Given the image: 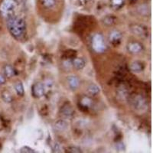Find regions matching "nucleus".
<instances>
[{
	"mask_svg": "<svg viewBox=\"0 0 153 153\" xmlns=\"http://www.w3.org/2000/svg\"><path fill=\"white\" fill-rule=\"evenodd\" d=\"M68 83L70 88L73 90V91L76 90L79 87V86H80V80H79L78 77L76 76H68Z\"/></svg>",
	"mask_w": 153,
	"mask_h": 153,
	"instance_id": "6e6552de",
	"label": "nucleus"
},
{
	"mask_svg": "<svg viewBox=\"0 0 153 153\" xmlns=\"http://www.w3.org/2000/svg\"><path fill=\"white\" fill-rule=\"evenodd\" d=\"M7 28L13 38L20 39L26 32V23L22 18L13 16L7 19Z\"/></svg>",
	"mask_w": 153,
	"mask_h": 153,
	"instance_id": "f257e3e1",
	"label": "nucleus"
},
{
	"mask_svg": "<svg viewBox=\"0 0 153 153\" xmlns=\"http://www.w3.org/2000/svg\"><path fill=\"white\" fill-rule=\"evenodd\" d=\"M100 87H98L97 85H96V84H90L87 87V92L90 95L92 96H96L98 94L100 93Z\"/></svg>",
	"mask_w": 153,
	"mask_h": 153,
	"instance_id": "2eb2a0df",
	"label": "nucleus"
},
{
	"mask_svg": "<svg viewBox=\"0 0 153 153\" xmlns=\"http://www.w3.org/2000/svg\"><path fill=\"white\" fill-rule=\"evenodd\" d=\"M31 93L35 98H40L45 94V87L42 83H35L31 88Z\"/></svg>",
	"mask_w": 153,
	"mask_h": 153,
	"instance_id": "20e7f679",
	"label": "nucleus"
},
{
	"mask_svg": "<svg viewBox=\"0 0 153 153\" xmlns=\"http://www.w3.org/2000/svg\"><path fill=\"white\" fill-rule=\"evenodd\" d=\"M6 80V77L4 74H0V84H4Z\"/></svg>",
	"mask_w": 153,
	"mask_h": 153,
	"instance_id": "5701e85b",
	"label": "nucleus"
},
{
	"mask_svg": "<svg viewBox=\"0 0 153 153\" xmlns=\"http://www.w3.org/2000/svg\"><path fill=\"white\" fill-rule=\"evenodd\" d=\"M143 45L137 42H130L127 45V50L129 51V52L131 54H139L143 51Z\"/></svg>",
	"mask_w": 153,
	"mask_h": 153,
	"instance_id": "39448f33",
	"label": "nucleus"
},
{
	"mask_svg": "<svg viewBox=\"0 0 153 153\" xmlns=\"http://www.w3.org/2000/svg\"><path fill=\"white\" fill-rule=\"evenodd\" d=\"M86 62L81 57H75L72 60V66L76 70H82L85 67Z\"/></svg>",
	"mask_w": 153,
	"mask_h": 153,
	"instance_id": "1a4fd4ad",
	"label": "nucleus"
},
{
	"mask_svg": "<svg viewBox=\"0 0 153 153\" xmlns=\"http://www.w3.org/2000/svg\"><path fill=\"white\" fill-rule=\"evenodd\" d=\"M121 39H122V35L118 31H113L110 33V37H109L110 42H111L112 45L115 46L118 45L121 42Z\"/></svg>",
	"mask_w": 153,
	"mask_h": 153,
	"instance_id": "423d86ee",
	"label": "nucleus"
},
{
	"mask_svg": "<svg viewBox=\"0 0 153 153\" xmlns=\"http://www.w3.org/2000/svg\"><path fill=\"white\" fill-rule=\"evenodd\" d=\"M144 65L140 61H134L130 65V70L132 72L136 74L141 73L144 70Z\"/></svg>",
	"mask_w": 153,
	"mask_h": 153,
	"instance_id": "9d476101",
	"label": "nucleus"
},
{
	"mask_svg": "<svg viewBox=\"0 0 153 153\" xmlns=\"http://www.w3.org/2000/svg\"><path fill=\"white\" fill-rule=\"evenodd\" d=\"M91 46H92L93 50L96 53H99V54L104 52L107 49V46L105 43L104 38H103V35L100 33L95 34L93 36L92 41H91Z\"/></svg>",
	"mask_w": 153,
	"mask_h": 153,
	"instance_id": "7ed1b4c3",
	"label": "nucleus"
},
{
	"mask_svg": "<svg viewBox=\"0 0 153 153\" xmlns=\"http://www.w3.org/2000/svg\"><path fill=\"white\" fill-rule=\"evenodd\" d=\"M2 97L3 99V100L6 103H11L13 100L12 98V96L11 95L10 93L7 91H4L2 93Z\"/></svg>",
	"mask_w": 153,
	"mask_h": 153,
	"instance_id": "6ab92c4d",
	"label": "nucleus"
},
{
	"mask_svg": "<svg viewBox=\"0 0 153 153\" xmlns=\"http://www.w3.org/2000/svg\"><path fill=\"white\" fill-rule=\"evenodd\" d=\"M4 71V75L5 76V77L7 78H11V77H13V76H16V70L14 69V68L9 65H6L4 66L3 68Z\"/></svg>",
	"mask_w": 153,
	"mask_h": 153,
	"instance_id": "9b49d317",
	"label": "nucleus"
},
{
	"mask_svg": "<svg viewBox=\"0 0 153 153\" xmlns=\"http://www.w3.org/2000/svg\"><path fill=\"white\" fill-rule=\"evenodd\" d=\"M18 5V0H2L0 2V16L6 19L15 16Z\"/></svg>",
	"mask_w": 153,
	"mask_h": 153,
	"instance_id": "f03ea898",
	"label": "nucleus"
},
{
	"mask_svg": "<svg viewBox=\"0 0 153 153\" xmlns=\"http://www.w3.org/2000/svg\"><path fill=\"white\" fill-rule=\"evenodd\" d=\"M131 30L133 32L135 35H138V36L143 37L146 36V29L145 28V27L142 26L140 25H133L132 27H131Z\"/></svg>",
	"mask_w": 153,
	"mask_h": 153,
	"instance_id": "0eeeda50",
	"label": "nucleus"
},
{
	"mask_svg": "<svg viewBox=\"0 0 153 153\" xmlns=\"http://www.w3.org/2000/svg\"><path fill=\"white\" fill-rule=\"evenodd\" d=\"M113 22H114V18L112 17V16H106V17L104 18L103 23L106 25H113Z\"/></svg>",
	"mask_w": 153,
	"mask_h": 153,
	"instance_id": "aec40b11",
	"label": "nucleus"
},
{
	"mask_svg": "<svg viewBox=\"0 0 153 153\" xmlns=\"http://www.w3.org/2000/svg\"><path fill=\"white\" fill-rule=\"evenodd\" d=\"M41 3L45 9H51L55 5V0H41Z\"/></svg>",
	"mask_w": 153,
	"mask_h": 153,
	"instance_id": "a211bd4d",
	"label": "nucleus"
},
{
	"mask_svg": "<svg viewBox=\"0 0 153 153\" xmlns=\"http://www.w3.org/2000/svg\"><path fill=\"white\" fill-rule=\"evenodd\" d=\"M80 106L84 110H88L93 106V100L88 97H84L80 101Z\"/></svg>",
	"mask_w": 153,
	"mask_h": 153,
	"instance_id": "f8f14e48",
	"label": "nucleus"
},
{
	"mask_svg": "<svg viewBox=\"0 0 153 153\" xmlns=\"http://www.w3.org/2000/svg\"><path fill=\"white\" fill-rule=\"evenodd\" d=\"M20 152H28V153L35 152V150L31 149L30 147H28V146H24V147H22V148L20 149Z\"/></svg>",
	"mask_w": 153,
	"mask_h": 153,
	"instance_id": "412c9836",
	"label": "nucleus"
},
{
	"mask_svg": "<svg viewBox=\"0 0 153 153\" xmlns=\"http://www.w3.org/2000/svg\"><path fill=\"white\" fill-rule=\"evenodd\" d=\"M125 0H110L111 7L115 10H119L124 5Z\"/></svg>",
	"mask_w": 153,
	"mask_h": 153,
	"instance_id": "4468645a",
	"label": "nucleus"
},
{
	"mask_svg": "<svg viewBox=\"0 0 153 153\" xmlns=\"http://www.w3.org/2000/svg\"><path fill=\"white\" fill-rule=\"evenodd\" d=\"M61 114L65 117V118H71V117H73L74 110H72V108L69 106H63L62 110H61Z\"/></svg>",
	"mask_w": 153,
	"mask_h": 153,
	"instance_id": "ddd939ff",
	"label": "nucleus"
},
{
	"mask_svg": "<svg viewBox=\"0 0 153 153\" xmlns=\"http://www.w3.org/2000/svg\"><path fill=\"white\" fill-rule=\"evenodd\" d=\"M68 152H81V150H80V149L77 148V147H70V148H68Z\"/></svg>",
	"mask_w": 153,
	"mask_h": 153,
	"instance_id": "4be33fe9",
	"label": "nucleus"
},
{
	"mask_svg": "<svg viewBox=\"0 0 153 153\" xmlns=\"http://www.w3.org/2000/svg\"><path fill=\"white\" fill-rule=\"evenodd\" d=\"M15 90H16V94H18V96H20V97H22L25 94V90L24 87H23V84H22L20 81L16 82V84H15Z\"/></svg>",
	"mask_w": 153,
	"mask_h": 153,
	"instance_id": "f3484780",
	"label": "nucleus"
},
{
	"mask_svg": "<svg viewBox=\"0 0 153 153\" xmlns=\"http://www.w3.org/2000/svg\"><path fill=\"white\" fill-rule=\"evenodd\" d=\"M55 129L58 131H64L68 128V123L66 121L63 120H60L55 123L54 124Z\"/></svg>",
	"mask_w": 153,
	"mask_h": 153,
	"instance_id": "dca6fc26",
	"label": "nucleus"
},
{
	"mask_svg": "<svg viewBox=\"0 0 153 153\" xmlns=\"http://www.w3.org/2000/svg\"><path fill=\"white\" fill-rule=\"evenodd\" d=\"M84 2H91V1H92V0H84Z\"/></svg>",
	"mask_w": 153,
	"mask_h": 153,
	"instance_id": "b1692460",
	"label": "nucleus"
},
{
	"mask_svg": "<svg viewBox=\"0 0 153 153\" xmlns=\"http://www.w3.org/2000/svg\"><path fill=\"white\" fill-rule=\"evenodd\" d=\"M130 1H132V2H135V1H136V0H130Z\"/></svg>",
	"mask_w": 153,
	"mask_h": 153,
	"instance_id": "393cba45",
	"label": "nucleus"
}]
</instances>
